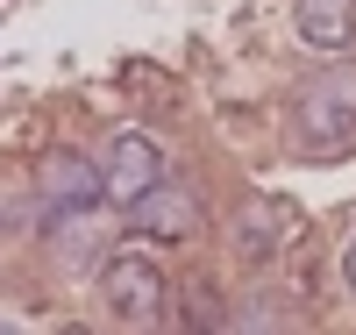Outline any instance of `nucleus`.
<instances>
[{
  "mask_svg": "<svg viewBox=\"0 0 356 335\" xmlns=\"http://www.w3.org/2000/svg\"><path fill=\"white\" fill-rule=\"evenodd\" d=\"M292 129L307 136V150H349L356 143V65L335 57L314 79H300L292 93Z\"/></svg>",
  "mask_w": 356,
  "mask_h": 335,
  "instance_id": "nucleus-1",
  "label": "nucleus"
},
{
  "mask_svg": "<svg viewBox=\"0 0 356 335\" xmlns=\"http://www.w3.org/2000/svg\"><path fill=\"white\" fill-rule=\"evenodd\" d=\"M100 293H107V307L122 314L129 328H150V321H164V307H171V286H164V271L143 257V250H122V257H107V271H100Z\"/></svg>",
  "mask_w": 356,
  "mask_h": 335,
  "instance_id": "nucleus-2",
  "label": "nucleus"
},
{
  "mask_svg": "<svg viewBox=\"0 0 356 335\" xmlns=\"http://www.w3.org/2000/svg\"><path fill=\"white\" fill-rule=\"evenodd\" d=\"M36 200L50 215H93L107 200V171H93L79 150H36Z\"/></svg>",
  "mask_w": 356,
  "mask_h": 335,
  "instance_id": "nucleus-3",
  "label": "nucleus"
},
{
  "mask_svg": "<svg viewBox=\"0 0 356 335\" xmlns=\"http://www.w3.org/2000/svg\"><path fill=\"white\" fill-rule=\"evenodd\" d=\"M129 221H136V235H157V242H186V235H200V200L178 186V178H157L150 193H143L136 207H129Z\"/></svg>",
  "mask_w": 356,
  "mask_h": 335,
  "instance_id": "nucleus-4",
  "label": "nucleus"
},
{
  "mask_svg": "<svg viewBox=\"0 0 356 335\" xmlns=\"http://www.w3.org/2000/svg\"><path fill=\"white\" fill-rule=\"evenodd\" d=\"M157 178H164V157H157L150 136H136V129L114 136V150H107V207H136Z\"/></svg>",
  "mask_w": 356,
  "mask_h": 335,
  "instance_id": "nucleus-5",
  "label": "nucleus"
},
{
  "mask_svg": "<svg viewBox=\"0 0 356 335\" xmlns=\"http://www.w3.org/2000/svg\"><path fill=\"white\" fill-rule=\"evenodd\" d=\"M292 22H300V43L335 57L356 36V0H292Z\"/></svg>",
  "mask_w": 356,
  "mask_h": 335,
  "instance_id": "nucleus-6",
  "label": "nucleus"
},
{
  "mask_svg": "<svg viewBox=\"0 0 356 335\" xmlns=\"http://www.w3.org/2000/svg\"><path fill=\"white\" fill-rule=\"evenodd\" d=\"M278 235H285V215L271 200H243V215H235V250H243L250 264L278 257Z\"/></svg>",
  "mask_w": 356,
  "mask_h": 335,
  "instance_id": "nucleus-7",
  "label": "nucleus"
},
{
  "mask_svg": "<svg viewBox=\"0 0 356 335\" xmlns=\"http://www.w3.org/2000/svg\"><path fill=\"white\" fill-rule=\"evenodd\" d=\"M342 279H349V293H356V242H349V257H342Z\"/></svg>",
  "mask_w": 356,
  "mask_h": 335,
  "instance_id": "nucleus-8",
  "label": "nucleus"
}]
</instances>
